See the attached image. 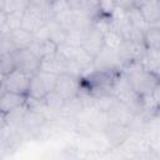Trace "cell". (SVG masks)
I'll list each match as a JSON object with an SVG mask.
<instances>
[{
  "label": "cell",
  "mask_w": 160,
  "mask_h": 160,
  "mask_svg": "<svg viewBox=\"0 0 160 160\" xmlns=\"http://www.w3.org/2000/svg\"><path fill=\"white\" fill-rule=\"evenodd\" d=\"M6 29V11L0 9V31H5Z\"/></svg>",
  "instance_id": "obj_16"
},
{
  "label": "cell",
  "mask_w": 160,
  "mask_h": 160,
  "mask_svg": "<svg viewBox=\"0 0 160 160\" xmlns=\"http://www.w3.org/2000/svg\"><path fill=\"white\" fill-rule=\"evenodd\" d=\"M105 42H106V36L104 31L96 22H92L88 29H85L81 32L79 45L94 60L95 56L105 46Z\"/></svg>",
  "instance_id": "obj_3"
},
{
  "label": "cell",
  "mask_w": 160,
  "mask_h": 160,
  "mask_svg": "<svg viewBox=\"0 0 160 160\" xmlns=\"http://www.w3.org/2000/svg\"><path fill=\"white\" fill-rule=\"evenodd\" d=\"M26 102H28V96L22 94L2 91V94L0 95V110L5 115L25 106Z\"/></svg>",
  "instance_id": "obj_8"
},
{
  "label": "cell",
  "mask_w": 160,
  "mask_h": 160,
  "mask_svg": "<svg viewBox=\"0 0 160 160\" xmlns=\"http://www.w3.org/2000/svg\"><path fill=\"white\" fill-rule=\"evenodd\" d=\"M16 69L32 76L41 69V58L38 56L32 50L28 49H14L11 50Z\"/></svg>",
  "instance_id": "obj_4"
},
{
  "label": "cell",
  "mask_w": 160,
  "mask_h": 160,
  "mask_svg": "<svg viewBox=\"0 0 160 160\" xmlns=\"http://www.w3.org/2000/svg\"><path fill=\"white\" fill-rule=\"evenodd\" d=\"M70 10L75 14L90 15L92 10L99 8V0H66Z\"/></svg>",
  "instance_id": "obj_11"
},
{
  "label": "cell",
  "mask_w": 160,
  "mask_h": 160,
  "mask_svg": "<svg viewBox=\"0 0 160 160\" xmlns=\"http://www.w3.org/2000/svg\"><path fill=\"white\" fill-rule=\"evenodd\" d=\"M58 74L40 69L35 75L30 78V84L28 89V99L31 100H44V98L54 90L56 84Z\"/></svg>",
  "instance_id": "obj_2"
},
{
  "label": "cell",
  "mask_w": 160,
  "mask_h": 160,
  "mask_svg": "<svg viewBox=\"0 0 160 160\" xmlns=\"http://www.w3.org/2000/svg\"><path fill=\"white\" fill-rule=\"evenodd\" d=\"M104 135L111 146H119L129 140L131 129L122 122H110L104 128Z\"/></svg>",
  "instance_id": "obj_7"
},
{
  "label": "cell",
  "mask_w": 160,
  "mask_h": 160,
  "mask_svg": "<svg viewBox=\"0 0 160 160\" xmlns=\"http://www.w3.org/2000/svg\"><path fill=\"white\" fill-rule=\"evenodd\" d=\"M8 126V119H6V115L0 110V135L4 134V130L6 129Z\"/></svg>",
  "instance_id": "obj_15"
},
{
  "label": "cell",
  "mask_w": 160,
  "mask_h": 160,
  "mask_svg": "<svg viewBox=\"0 0 160 160\" xmlns=\"http://www.w3.org/2000/svg\"><path fill=\"white\" fill-rule=\"evenodd\" d=\"M2 91H4V90H2V86H1V81H0V95L2 94Z\"/></svg>",
  "instance_id": "obj_19"
},
{
  "label": "cell",
  "mask_w": 160,
  "mask_h": 160,
  "mask_svg": "<svg viewBox=\"0 0 160 160\" xmlns=\"http://www.w3.org/2000/svg\"><path fill=\"white\" fill-rule=\"evenodd\" d=\"M122 75L128 86L140 98L151 94L159 86V74L148 70L138 60L126 62Z\"/></svg>",
  "instance_id": "obj_1"
},
{
  "label": "cell",
  "mask_w": 160,
  "mask_h": 160,
  "mask_svg": "<svg viewBox=\"0 0 160 160\" xmlns=\"http://www.w3.org/2000/svg\"><path fill=\"white\" fill-rule=\"evenodd\" d=\"M54 1H56V0H45V2H46V4H48V6H49V5H50V4H52V2H54Z\"/></svg>",
  "instance_id": "obj_18"
},
{
  "label": "cell",
  "mask_w": 160,
  "mask_h": 160,
  "mask_svg": "<svg viewBox=\"0 0 160 160\" xmlns=\"http://www.w3.org/2000/svg\"><path fill=\"white\" fill-rule=\"evenodd\" d=\"M10 149V141L4 136V134L0 135V156L5 155L6 151Z\"/></svg>",
  "instance_id": "obj_14"
},
{
  "label": "cell",
  "mask_w": 160,
  "mask_h": 160,
  "mask_svg": "<svg viewBox=\"0 0 160 160\" xmlns=\"http://www.w3.org/2000/svg\"><path fill=\"white\" fill-rule=\"evenodd\" d=\"M80 76L62 71L58 74L54 91L61 95L65 100H71L80 94Z\"/></svg>",
  "instance_id": "obj_5"
},
{
  "label": "cell",
  "mask_w": 160,
  "mask_h": 160,
  "mask_svg": "<svg viewBox=\"0 0 160 160\" xmlns=\"http://www.w3.org/2000/svg\"><path fill=\"white\" fill-rule=\"evenodd\" d=\"M30 75L15 69L8 75L0 78L1 86L4 91H10V92H16V94H22L28 96V89L30 84Z\"/></svg>",
  "instance_id": "obj_6"
},
{
  "label": "cell",
  "mask_w": 160,
  "mask_h": 160,
  "mask_svg": "<svg viewBox=\"0 0 160 160\" xmlns=\"http://www.w3.org/2000/svg\"><path fill=\"white\" fill-rule=\"evenodd\" d=\"M148 0H135V6L138 8V6H140L141 4H144V2H146Z\"/></svg>",
  "instance_id": "obj_17"
},
{
  "label": "cell",
  "mask_w": 160,
  "mask_h": 160,
  "mask_svg": "<svg viewBox=\"0 0 160 160\" xmlns=\"http://www.w3.org/2000/svg\"><path fill=\"white\" fill-rule=\"evenodd\" d=\"M112 8L119 11H128L135 6V0H110Z\"/></svg>",
  "instance_id": "obj_13"
},
{
  "label": "cell",
  "mask_w": 160,
  "mask_h": 160,
  "mask_svg": "<svg viewBox=\"0 0 160 160\" xmlns=\"http://www.w3.org/2000/svg\"><path fill=\"white\" fill-rule=\"evenodd\" d=\"M141 42L145 50H159L160 29L156 25H148L141 32Z\"/></svg>",
  "instance_id": "obj_10"
},
{
  "label": "cell",
  "mask_w": 160,
  "mask_h": 160,
  "mask_svg": "<svg viewBox=\"0 0 160 160\" xmlns=\"http://www.w3.org/2000/svg\"><path fill=\"white\" fill-rule=\"evenodd\" d=\"M142 19L148 25H156L160 20V1L148 0L146 2L138 6Z\"/></svg>",
  "instance_id": "obj_9"
},
{
  "label": "cell",
  "mask_w": 160,
  "mask_h": 160,
  "mask_svg": "<svg viewBox=\"0 0 160 160\" xmlns=\"http://www.w3.org/2000/svg\"><path fill=\"white\" fill-rule=\"evenodd\" d=\"M16 69L15 59L12 55V51H4L0 55V78L8 75L12 70Z\"/></svg>",
  "instance_id": "obj_12"
}]
</instances>
